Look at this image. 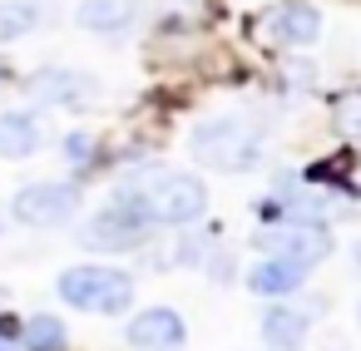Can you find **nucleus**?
<instances>
[{"instance_id": "dca6fc26", "label": "nucleus", "mask_w": 361, "mask_h": 351, "mask_svg": "<svg viewBox=\"0 0 361 351\" xmlns=\"http://www.w3.org/2000/svg\"><path fill=\"white\" fill-rule=\"evenodd\" d=\"M65 154H70V164H90V154H94V144H90V134H70V144H65Z\"/></svg>"}, {"instance_id": "39448f33", "label": "nucleus", "mask_w": 361, "mask_h": 351, "mask_svg": "<svg viewBox=\"0 0 361 351\" xmlns=\"http://www.w3.org/2000/svg\"><path fill=\"white\" fill-rule=\"evenodd\" d=\"M80 213V188L75 183H30L11 198V218L25 228H60Z\"/></svg>"}, {"instance_id": "6e6552de", "label": "nucleus", "mask_w": 361, "mask_h": 351, "mask_svg": "<svg viewBox=\"0 0 361 351\" xmlns=\"http://www.w3.org/2000/svg\"><path fill=\"white\" fill-rule=\"evenodd\" d=\"M302 282H307V267L287 257H262L257 267H247V292L257 297H292Z\"/></svg>"}, {"instance_id": "f3484780", "label": "nucleus", "mask_w": 361, "mask_h": 351, "mask_svg": "<svg viewBox=\"0 0 361 351\" xmlns=\"http://www.w3.org/2000/svg\"><path fill=\"white\" fill-rule=\"evenodd\" d=\"M0 351H16V341H11V331H0Z\"/></svg>"}, {"instance_id": "1a4fd4ad", "label": "nucleus", "mask_w": 361, "mask_h": 351, "mask_svg": "<svg viewBox=\"0 0 361 351\" xmlns=\"http://www.w3.org/2000/svg\"><path fill=\"white\" fill-rule=\"evenodd\" d=\"M307 326H312V312L307 307H267L262 312V341L272 351H302Z\"/></svg>"}, {"instance_id": "6ab92c4d", "label": "nucleus", "mask_w": 361, "mask_h": 351, "mask_svg": "<svg viewBox=\"0 0 361 351\" xmlns=\"http://www.w3.org/2000/svg\"><path fill=\"white\" fill-rule=\"evenodd\" d=\"M356 262H361V242H356Z\"/></svg>"}, {"instance_id": "20e7f679", "label": "nucleus", "mask_w": 361, "mask_h": 351, "mask_svg": "<svg viewBox=\"0 0 361 351\" xmlns=\"http://www.w3.org/2000/svg\"><path fill=\"white\" fill-rule=\"evenodd\" d=\"M252 242H257L267 257H287V262H302V267L331 257V247H336L331 233H326V223H302V218H287V223H277V228H262Z\"/></svg>"}, {"instance_id": "9d476101", "label": "nucleus", "mask_w": 361, "mask_h": 351, "mask_svg": "<svg viewBox=\"0 0 361 351\" xmlns=\"http://www.w3.org/2000/svg\"><path fill=\"white\" fill-rule=\"evenodd\" d=\"M272 35L282 45H312L322 35V16L307 6V0H287V6L272 11Z\"/></svg>"}, {"instance_id": "4468645a", "label": "nucleus", "mask_w": 361, "mask_h": 351, "mask_svg": "<svg viewBox=\"0 0 361 351\" xmlns=\"http://www.w3.org/2000/svg\"><path fill=\"white\" fill-rule=\"evenodd\" d=\"M65 321L60 316H30L25 321V351H65Z\"/></svg>"}, {"instance_id": "7ed1b4c3", "label": "nucleus", "mask_w": 361, "mask_h": 351, "mask_svg": "<svg viewBox=\"0 0 361 351\" xmlns=\"http://www.w3.org/2000/svg\"><path fill=\"white\" fill-rule=\"evenodd\" d=\"M60 297L80 312L119 316L134 302V277L119 272V267H65L60 272Z\"/></svg>"}, {"instance_id": "a211bd4d", "label": "nucleus", "mask_w": 361, "mask_h": 351, "mask_svg": "<svg viewBox=\"0 0 361 351\" xmlns=\"http://www.w3.org/2000/svg\"><path fill=\"white\" fill-rule=\"evenodd\" d=\"M0 233H6V213H0Z\"/></svg>"}, {"instance_id": "aec40b11", "label": "nucleus", "mask_w": 361, "mask_h": 351, "mask_svg": "<svg viewBox=\"0 0 361 351\" xmlns=\"http://www.w3.org/2000/svg\"><path fill=\"white\" fill-rule=\"evenodd\" d=\"M356 321H361V307H356Z\"/></svg>"}, {"instance_id": "9b49d317", "label": "nucleus", "mask_w": 361, "mask_h": 351, "mask_svg": "<svg viewBox=\"0 0 361 351\" xmlns=\"http://www.w3.org/2000/svg\"><path fill=\"white\" fill-rule=\"evenodd\" d=\"M129 16H134V0H85V6L75 11V20H80L85 30H99V35L124 30Z\"/></svg>"}, {"instance_id": "f8f14e48", "label": "nucleus", "mask_w": 361, "mask_h": 351, "mask_svg": "<svg viewBox=\"0 0 361 351\" xmlns=\"http://www.w3.org/2000/svg\"><path fill=\"white\" fill-rule=\"evenodd\" d=\"M40 149V124L30 114H6L0 119V154L6 159H30Z\"/></svg>"}, {"instance_id": "423d86ee", "label": "nucleus", "mask_w": 361, "mask_h": 351, "mask_svg": "<svg viewBox=\"0 0 361 351\" xmlns=\"http://www.w3.org/2000/svg\"><path fill=\"white\" fill-rule=\"evenodd\" d=\"M149 233H154L149 218H139V213L124 208V203H109V208H99V213L80 228V242L94 247V252H129V247H139Z\"/></svg>"}, {"instance_id": "ddd939ff", "label": "nucleus", "mask_w": 361, "mask_h": 351, "mask_svg": "<svg viewBox=\"0 0 361 351\" xmlns=\"http://www.w3.org/2000/svg\"><path fill=\"white\" fill-rule=\"evenodd\" d=\"M30 94L35 99H50V104H70L80 94H90V80L85 75H70V70H45L30 80Z\"/></svg>"}, {"instance_id": "f257e3e1", "label": "nucleus", "mask_w": 361, "mask_h": 351, "mask_svg": "<svg viewBox=\"0 0 361 351\" xmlns=\"http://www.w3.org/2000/svg\"><path fill=\"white\" fill-rule=\"evenodd\" d=\"M119 203L149 218L154 228H183L208 213V188L198 173L183 168H139L134 178H124Z\"/></svg>"}, {"instance_id": "0eeeda50", "label": "nucleus", "mask_w": 361, "mask_h": 351, "mask_svg": "<svg viewBox=\"0 0 361 351\" xmlns=\"http://www.w3.org/2000/svg\"><path fill=\"white\" fill-rule=\"evenodd\" d=\"M183 316L173 307H144L134 321H129V346L139 351H178L183 346Z\"/></svg>"}, {"instance_id": "2eb2a0df", "label": "nucleus", "mask_w": 361, "mask_h": 351, "mask_svg": "<svg viewBox=\"0 0 361 351\" xmlns=\"http://www.w3.org/2000/svg\"><path fill=\"white\" fill-rule=\"evenodd\" d=\"M30 30H35V11L20 6V0H0V45H11Z\"/></svg>"}, {"instance_id": "f03ea898", "label": "nucleus", "mask_w": 361, "mask_h": 351, "mask_svg": "<svg viewBox=\"0 0 361 351\" xmlns=\"http://www.w3.org/2000/svg\"><path fill=\"white\" fill-rule=\"evenodd\" d=\"M193 159H203L218 173H247L262 159V134L243 119H208L193 129Z\"/></svg>"}]
</instances>
